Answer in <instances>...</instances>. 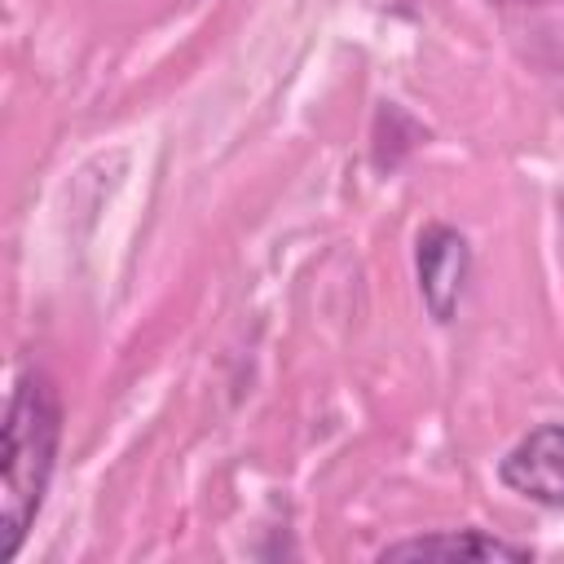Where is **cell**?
Here are the masks:
<instances>
[{"instance_id":"3957f363","label":"cell","mask_w":564,"mask_h":564,"mask_svg":"<svg viewBox=\"0 0 564 564\" xmlns=\"http://www.w3.org/2000/svg\"><path fill=\"white\" fill-rule=\"evenodd\" d=\"M414 264H419V291H423V304L436 322H449L458 300H463V286H467V273H471V247L458 229L449 225H427L419 234V251H414Z\"/></svg>"},{"instance_id":"6da1fadb","label":"cell","mask_w":564,"mask_h":564,"mask_svg":"<svg viewBox=\"0 0 564 564\" xmlns=\"http://www.w3.org/2000/svg\"><path fill=\"white\" fill-rule=\"evenodd\" d=\"M62 441V401L48 375L26 370L4 410V449H0V555L13 560L53 476Z\"/></svg>"},{"instance_id":"7a4b0ae2","label":"cell","mask_w":564,"mask_h":564,"mask_svg":"<svg viewBox=\"0 0 564 564\" xmlns=\"http://www.w3.org/2000/svg\"><path fill=\"white\" fill-rule=\"evenodd\" d=\"M498 476L542 507H564V423H542L520 436L498 463Z\"/></svg>"},{"instance_id":"277c9868","label":"cell","mask_w":564,"mask_h":564,"mask_svg":"<svg viewBox=\"0 0 564 564\" xmlns=\"http://www.w3.org/2000/svg\"><path fill=\"white\" fill-rule=\"evenodd\" d=\"M427 560V555H471V560H533L529 546L489 538L480 529H463V533H432V538H410V542H392L379 551V560Z\"/></svg>"}]
</instances>
